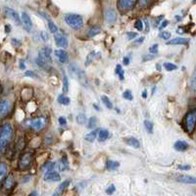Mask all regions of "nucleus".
<instances>
[{
	"mask_svg": "<svg viewBox=\"0 0 196 196\" xmlns=\"http://www.w3.org/2000/svg\"><path fill=\"white\" fill-rule=\"evenodd\" d=\"M11 43H12V45L15 48L20 47L22 45V41L20 39H18V38H12L11 39Z\"/></svg>",
	"mask_w": 196,
	"mask_h": 196,
	"instance_id": "37998d69",
	"label": "nucleus"
},
{
	"mask_svg": "<svg viewBox=\"0 0 196 196\" xmlns=\"http://www.w3.org/2000/svg\"><path fill=\"white\" fill-rule=\"evenodd\" d=\"M58 168H59V170L60 171H65V170H67L69 167H68V161H67V159H62L61 161H60L59 162V165H58Z\"/></svg>",
	"mask_w": 196,
	"mask_h": 196,
	"instance_id": "2f4dec72",
	"label": "nucleus"
},
{
	"mask_svg": "<svg viewBox=\"0 0 196 196\" xmlns=\"http://www.w3.org/2000/svg\"><path fill=\"white\" fill-rule=\"evenodd\" d=\"M70 183H71V180H70V179H66V180H64V182H62V183H60V185H59L58 188H57L58 193L61 194L63 191H65V190L68 188Z\"/></svg>",
	"mask_w": 196,
	"mask_h": 196,
	"instance_id": "a878e982",
	"label": "nucleus"
},
{
	"mask_svg": "<svg viewBox=\"0 0 196 196\" xmlns=\"http://www.w3.org/2000/svg\"><path fill=\"white\" fill-rule=\"evenodd\" d=\"M123 97L125 98V99H127V100H133V93H132V91H130V90H125V91L123 93Z\"/></svg>",
	"mask_w": 196,
	"mask_h": 196,
	"instance_id": "a19ab883",
	"label": "nucleus"
},
{
	"mask_svg": "<svg viewBox=\"0 0 196 196\" xmlns=\"http://www.w3.org/2000/svg\"><path fill=\"white\" fill-rule=\"evenodd\" d=\"M115 190H116V187H115V185H114V184H111V185H110V186L107 188L106 193H108V194H112V193H114V192H115Z\"/></svg>",
	"mask_w": 196,
	"mask_h": 196,
	"instance_id": "de8ad7c7",
	"label": "nucleus"
},
{
	"mask_svg": "<svg viewBox=\"0 0 196 196\" xmlns=\"http://www.w3.org/2000/svg\"><path fill=\"white\" fill-rule=\"evenodd\" d=\"M25 76H26V77H29V78H33V79L38 78V76L33 71H27L26 73H25Z\"/></svg>",
	"mask_w": 196,
	"mask_h": 196,
	"instance_id": "a18cd8bd",
	"label": "nucleus"
},
{
	"mask_svg": "<svg viewBox=\"0 0 196 196\" xmlns=\"http://www.w3.org/2000/svg\"><path fill=\"white\" fill-rule=\"evenodd\" d=\"M29 124H31V127L36 129L37 132H41V130L46 127L47 120L44 117H37L34 120L29 121Z\"/></svg>",
	"mask_w": 196,
	"mask_h": 196,
	"instance_id": "0eeeda50",
	"label": "nucleus"
},
{
	"mask_svg": "<svg viewBox=\"0 0 196 196\" xmlns=\"http://www.w3.org/2000/svg\"><path fill=\"white\" fill-rule=\"evenodd\" d=\"M68 90H69L68 78H67V76H64V79H63V91L66 93V92H68Z\"/></svg>",
	"mask_w": 196,
	"mask_h": 196,
	"instance_id": "ea45409f",
	"label": "nucleus"
},
{
	"mask_svg": "<svg viewBox=\"0 0 196 196\" xmlns=\"http://www.w3.org/2000/svg\"><path fill=\"white\" fill-rule=\"evenodd\" d=\"M22 22L24 25V28L27 32H31L33 29V22L31 20V17L29 16L27 12H22Z\"/></svg>",
	"mask_w": 196,
	"mask_h": 196,
	"instance_id": "9b49d317",
	"label": "nucleus"
},
{
	"mask_svg": "<svg viewBox=\"0 0 196 196\" xmlns=\"http://www.w3.org/2000/svg\"><path fill=\"white\" fill-rule=\"evenodd\" d=\"M58 102L61 103L62 105H65V106H68L70 102H71V100H70V98L68 96H65L64 94H61L58 97Z\"/></svg>",
	"mask_w": 196,
	"mask_h": 196,
	"instance_id": "c756f323",
	"label": "nucleus"
},
{
	"mask_svg": "<svg viewBox=\"0 0 196 196\" xmlns=\"http://www.w3.org/2000/svg\"><path fill=\"white\" fill-rule=\"evenodd\" d=\"M109 132L107 129H99V134H98V139H99V141L100 142H103L105 141V140H107L108 137H109Z\"/></svg>",
	"mask_w": 196,
	"mask_h": 196,
	"instance_id": "5701e85b",
	"label": "nucleus"
},
{
	"mask_svg": "<svg viewBox=\"0 0 196 196\" xmlns=\"http://www.w3.org/2000/svg\"><path fill=\"white\" fill-rule=\"evenodd\" d=\"M142 97H143V98H147V90H146V89L143 90V92H142Z\"/></svg>",
	"mask_w": 196,
	"mask_h": 196,
	"instance_id": "13d9d810",
	"label": "nucleus"
},
{
	"mask_svg": "<svg viewBox=\"0 0 196 196\" xmlns=\"http://www.w3.org/2000/svg\"><path fill=\"white\" fill-rule=\"evenodd\" d=\"M116 74L119 76V78H120V79L121 80H124V74H125V72H124V70H123V68H122V66H121V65H117L116 66Z\"/></svg>",
	"mask_w": 196,
	"mask_h": 196,
	"instance_id": "e433bc0d",
	"label": "nucleus"
},
{
	"mask_svg": "<svg viewBox=\"0 0 196 196\" xmlns=\"http://www.w3.org/2000/svg\"><path fill=\"white\" fill-rule=\"evenodd\" d=\"M104 17L106 19V21L108 23H115L117 21V13L113 8H108L105 10Z\"/></svg>",
	"mask_w": 196,
	"mask_h": 196,
	"instance_id": "f8f14e48",
	"label": "nucleus"
},
{
	"mask_svg": "<svg viewBox=\"0 0 196 196\" xmlns=\"http://www.w3.org/2000/svg\"><path fill=\"white\" fill-rule=\"evenodd\" d=\"M58 122L61 125H67V121H66V118H65V117H60L58 119Z\"/></svg>",
	"mask_w": 196,
	"mask_h": 196,
	"instance_id": "3c124183",
	"label": "nucleus"
},
{
	"mask_svg": "<svg viewBox=\"0 0 196 196\" xmlns=\"http://www.w3.org/2000/svg\"><path fill=\"white\" fill-rule=\"evenodd\" d=\"M134 28L139 32L143 31V23L140 21V20H137V21L134 23Z\"/></svg>",
	"mask_w": 196,
	"mask_h": 196,
	"instance_id": "79ce46f5",
	"label": "nucleus"
},
{
	"mask_svg": "<svg viewBox=\"0 0 196 196\" xmlns=\"http://www.w3.org/2000/svg\"><path fill=\"white\" fill-rule=\"evenodd\" d=\"M40 36H41V37H42L43 40H48V38H49L48 34L45 33V32H41V33H40Z\"/></svg>",
	"mask_w": 196,
	"mask_h": 196,
	"instance_id": "5fc2aeb1",
	"label": "nucleus"
},
{
	"mask_svg": "<svg viewBox=\"0 0 196 196\" xmlns=\"http://www.w3.org/2000/svg\"><path fill=\"white\" fill-rule=\"evenodd\" d=\"M155 89H156V86H153V88H152V94L154 93V91H155Z\"/></svg>",
	"mask_w": 196,
	"mask_h": 196,
	"instance_id": "0e129e2a",
	"label": "nucleus"
},
{
	"mask_svg": "<svg viewBox=\"0 0 196 196\" xmlns=\"http://www.w3.org/2000/svg\"><path fill=\"white\" fill-rule=\"evenodd\" d=\"M193 2H196V0H193Z\"/></svg>",
	"mask_w": 196,
	"mask_h": 196,
	"instance_id": "338daca9",
	"label": "nucleus"
},
{
	"mask_svg": "<svg viewBox=\"0 0 196 196\" xmlns=\"http://www.w3.org/2000/svg\"><path fill=\"white\" fill-rule=\"evenodd\" d=\"M31 195H37V192H36V191H33V193H31Z\"/></svg>",
	"mask_w": 196,
	"mask_h": 196,
	"instance_id": "69168bd1",
	"label": "nucleus"
},
{
	"mask_svg": "<svg viewBox=\"0 0 196 196\" xmlns=\"http://www.w3.org/2000/svg\"><path fill=\"white\" fill-rule=\"evenodd\" d=\"M160 37H162L165 40H169L171 38V33L164 31V32H162V33H160Z\"/></svg>",
	"mask_w": 196,
	"mask_h": 196,
	"instance_id": "c03bdc74",
	"label": "nucleus"
},
{
	"mask_svg": "<svg viewBox=\"0 0 196 196\" xmlns=\"http://www.w3.org/2000/svg\"><path fill=\"white\" fill-rule=\"evenodd\" d=\"M120 163L117 162V161H112V160H108L107 161V170L108 171H115L119 168Z\"/></svg>",
	"mask_w": 196,
	"mask_h": 196,
	"instance_id": "cd10ccee",
	"label": "nucleus"
},
{
	"mask_svg": "<svg viewBox=\"0 0 196 196\" xmlns=\"http://www.w3.org/2000/svg\"><path fill=\"white\" fill-rule=\"evenodd\" d=\"M189 147V145L187 142H185L184 140H178L177 142L175 143L174 145V148L177 150V151H185V150H187Z\"/></svg>",
	"mask_w": 196,
	"mask_h": 196,
	"instance_id": "a211bd4d",
	"label": "nucleus"
},
{
	"mask_svg": "<svg viewBox=\"0 0 196 196\" xmlns=\"http://www.w3.org/2000/svg\"><path fill=\"white\" fill-rule=\"evenodd\" d=\"M25 68H26V66H25L24 62L21 61V62H20V69H21V70H25Z\"/></svg>",
	"mask_w": 196,
	"mask_h": 196,
	"instance_id": "4d7b16f0",
	"label": "nucleus"
},
{
	"mask_svg": "<svg viewBox=\"0 0 196 196\" xmlns=\"http://www.w3.org/2000/svg\"><path fill=\"white\" fill-rule=\"evenodd\" d=\"M99 133V130L98 129H94L93 132H91L90 133H88V134H86L84 136V139L86 140V141H88V142H93L94 140H95V138H96V136H97V133Z\"/></svg>",
	"mask_w": 196,
	"mask_h": 196,
	"instance_id": "b1692460",
	"label": "nucleus"
},
{
	"mask_svg": "<svg viewBox=\"0 0 196 196\" xmlns=\"http://www.w3.org/2000/svg\"><path fill=\"white\" fill-rule=\"evenodd\" d=\"M169 25V21H167V20H164V21L161 23V26L159 27V29L160 31H162V29H164V28H166Z\"/></svg>",
	"mask_w": 196,
	"mask_h": 196,
	"instance_id": "603ef678",
	"label": "nucleus"
},
{
	"mask_svg": "<svg viewBox=\"0 0 196 196\" xmlns=\"http://www.w3.org/2000/svg\"><path fill=\"white\" fill-rule=\"evenodd\" d=\"M149 51L150 53H152V54H156L158 52V44H153L151 47L149 48Z\"/></svg>",
	"mask_w": 196,
	"mask_h": 196,
	"instance_id": "49530a36",
	"label": "nucleus"
},
{
	"mask_svg": "<svg viewBox=\"0 0 196 196\" xmlns=\"http://www.w3.org/2000/svg\"><path fill=\"white\" fill-rule=\"evenodd\" d=\"M33 163V154L32 152H25L20 157L19 169L21 171H27L32 168Z\"/></svg>",
	"mask_w": 196,
	"mask_h": 196,
	"instance_id": "423d86ee",
	"label": "nucleus"
},
{
	"mask_svg": "<svg viewBox=\"0 0 196 196\" xmlns=\"http://www.w3.org/2000/svg\"><path fill=\"white\" fill-rule=\"evenodd\" d=\"M144 127H145V129L147 130L148 133H153V124L150 122V121H148V120L144 121Z\"/></svg>",
	"mask_w": 196,
	"mask_h": 196,
	"instance_id": "473e14b6",
	"label": "nucleus"
},
{
	"mask_svg": "<svg viewBox=\"0 0 196 196\" xmlns=\"http://www.w3.org/2000/svg\"><path fill=\"white\" fill-rule=\"evenodd\" d=\"M52 50L49 47H43L39 50L38 56L36 59V63L37 66L44 70H50L52 64Z\"/></svg>",
	"mask_w": 196,
	"mask_h": 196,
	"instance_id": "f257e3e1",
	"label": "nucleus"
},
{
	"mask_svg": "<svg viewBox=\"0 0 196 196\" xmlns=\"http://www.w3.org/2000/svg\"><path fill=\"white\" fill-rule=\"evenodd\" d=\"M124 64L125 65V66H128V65L129 64V57H125L124 58Z\"/></svg>",
	"mask_w": 196,
	"mask_h": 196,
	"instance_id": "6e6d98bb",
	"label": "nucleus"
},
{
	"mask_svg": "<svg viewBox=\"0 0 196 196\" xmlns=\"http://www.w3.org/2000/svg\"><path fill=\"white\" fill-rule=\"evenodd\" d=\"M175 20H177V21H180L182 18H179V16H175Z\"/></svg>",
	"mask_w": 196,
	"mask_h": 196,
	"instance_id": "e2e57ef3",
	"label": "nucleus"
},
{
	"mask_svg": "<svg viewBox=\"0 0 196 196\" xmlns=\"http://www.w3.org/2000/svg\"><path fill=\"white\" fill-rule=\"evenodd\" d=\"M189 39L183 38V37H177L172 40H169L167 42L168 45H188Z\"/></svg>",
	"mask_w": 196,
	"mask_h": 196,
	"instance_id": "f3484780",
	"label": "nucleus"
},
{
	"mask_svg": "<svg viewBox=\"0 0 196 196\" xmlns=\"http://www.w3.org/2000/svg\"><path fill=\"white\" fill-rule=\"evenodd\" d=\"M178 168L179 170H183V171H188V170H190V168H191V167H190L189 165H179Z\"/></svg>",
	"mask_w": 196,
	"mask_h": 196,
	"instance_id": "8fccbe9b",
	"label": "nucleus"
},
{
	"mask_svg": "<svg viewBox=\"0 0 196 196\" xmlns=\"http://www.w3.org/2000/svg\"><path fill=\"white\" fill-rule=\"evenodd\" d=\"M86 122V117L84 114H79L77 116V123L79 125H84Z\"/></svg>",
	"mask_w": 196,
	"mask_h": 196,
	"instance_id": "4c0bfd02",
	"label": "nucleus"
},
{
	"mask_svg": "<svg viewBox=\"0 0 196 196\" xmlns=\"http://www.w3.org/2000/svg\"><path fill=\"white\" fill-rule=\"evenodd\" d=\"M48 28H49V31L51 32L53 34H55V33H58V28H57V26L54 24V22L51 21V20H50V21H48Z\"/></svg>",
	"mask_w": 196,
	"mask_h": 196,
	"instance_id": "72a5a7b5",
	"label": "nucleus"
},
{
	"mask_svg": "<svg viewBox=\"0 0 196 196\" xmlns=\"http://www.w3.org/2000/svg\"><path fill=\"white\" fill-rule=\"evenodd\" d=\"M196 125V109H192L185 115L184 127L188 133H192Z\"/></svg>",
	"mask_w": 196,
	"mask_h": 196,
	"instance_id": "39448f33",
	"label": "nucleus"
},
{
	"mask_svg": "<svg viewBox=\"0 0 196 196\" xmlns=\"http://www.w3.org/2000/svg\"><path fill=\"white\" fill-rule=\"evenodd\" d=\"M189 87H190V92H191V94L193 96H196V69L192 74L191 79H190Z\"/></svg>",
	"mask_w": 196,
	"mask_h": 196,
	"instance_id": "aec40b11",
	"label": "nucleus"
},
{
	"mask_svg": "<svg viewBox=\"0 0 196 196\" xmlns=\"http://www.w3.org/2000/svg\"><path fill=\"white\" fill-rule=\"evenodd\" d=\"M5 184V187L7 189H10L13 185H14V178H13V174H10L8 177L5 179V182L3 183ZM3 185V184H2Z\"/></svg>",
	"mask_w": 196,
	"mask_h": 196,
	"instance_id": "bb28decb",
	"label": "nucleus"
},
{
	"mask_svg": "<svg viewBox=\"0 0 196 196\" xmlns=\"http://www.w3.org/2000/svg\"><path fill=\"white\" fill-rule=\"evenodd\" d=\"M55 168V163L54 162H48L45 164L42 167V171H46V172H50V171H53Z\"/></svg>",
	"mask_w": 196,
	"mask_h": 196,
	"instance_id": "f704fd0d",
	"label": "nucleus"
},
{
	"mask_svg": "<svg viewBox=\"0 0 196 196\" xmlns=\"http://www.w3.org/2000/svg\"><path fill=\"white\" fill-rule=\"evenodd\" d=\"M145 25H146V31L149 32V24H148V21L147 20H145Z\"/></svg>",
	"mask_w": 196,
	"mask_h": 196,
	"instance_id": "680f3d73",
	"label": "nucleus"
},
{
	"mask_svg": "<svg viewBox=\"0 0 196 196\" xmlns=\"http://www.w3.org/2000/svg\"><path fill=\"white\" fill-rule=\"evenodd\" d=\"M10 103L7 100H2L1 103H0V116L3 119L4 117H6L8 113L10 112Z\"/></svg>",
	"mask_w": 196,
	"mask_h": 196,
	"instance_id": "2eb2a0df",
	"label": "nucleus"
},
{
	"mask_svg": "<svg viewBox=\"0 0 196 196\" xmlns=\"http://www.w3.org/2000/svg\"><path fill=\"white\" fill-rule=\"evenodd\" d=\"M5 31H6V33H10V31H11V29H10V26H8V25H6V26H5Z\"/></svg>",
	"mask_w": 196,
	"mask_h": 196,
	"instance_id": "bf43d9fd",
	"label": "nucleus"
},
{
	"mask_svg": "<svg viewBox=\"0 0 196 196\" xmlns=\"http://www.w3.org/2000/svg\"><path fill=\"white\" fill-rule=\"evenodd\" d=\"M144 37H140V38H138V39H136V40H135V41L133 42V44L134 45H139V44H141L143 41H144Z\"/></svg>",
	"mask_w": 196,
	"mask_h": 196,
	"instance_id": "864d4df0",
	"label": "nucleus"
},
{
	"mask_svg": "<svg viewBox=\"0 0 196 196\" xmlns=\"http://www.w3.org/2000/svg\"><path fill=\"white\" fill-rule=\"evenodd\" d=\"M29 179H31V178H29V177H27V178H25L23 180H22V183H28L29 182Z\"/></svg>",
	"mask_w": 196,
	"mask_h": 196,
	"instance_id": "052dcab7",
	"label": "nucleus"
},
{
	"mask_svg": "<svg viewBox=\"0 0 196 196\" xmlns=\"http://www.w3.org/2000/svg\"><path fill=\"white\" fill-rule=\"evenodd\" d=\"M164 68L167 70L168 72H172V71H175V70H177L178 67L175 66V64L173 63H169V62H166L164 63Z\"/></svg>",
	"mask_w": 196,
	"mask_h": 196,
	"instance_id": "c9c22d12",
	"label": "nucleus"
},
{
	"mask_svg": "<svg viewBox=\"0 0 196 196\" xmlns=\"http://www.w3.org/2000/svg\"><path fill=\"white\" fill-rule=\"evenodd\" d=\"M54 54H55V56L57 57V59L59 60V62L60 63H67L69 61V55L68 53L65 51V50L63 49H57V50H55L54 51Z\"/></svg>",
	"mask_w": 196,
	"mask_h": 196,
	"instance_id": "ddd939ff",
	"label": "nucleus"
},
{
	"mask_svg": "<svg viewBox=\"0 0 196 196\" xmlns=\"http://www.w3.org/2000/svg\"><path fill=\"white\" fill-rule=\"evenodd\" d=\"M96 125H97V119L95 118V117H91L89 119L88 121V124H87V128L88 129H93L96 127Z\"/></svg>",
	"mask_w": 196,
	"mask_h": 196,
	"instance_id": "58836bf2",
	"label": "nucleus"
},
{
	"mask_svg": "<svg viewBox=\"0 0 196 196\" xmlns=\"http://www.w3.org/2000/svg\"><path fill=\"white\" fill-rule=\"evenodd\" d=\"M177 180L179 183H189V184H196V177H192V175H179L177 178Z\"/></svg>",
	"mask_w": 196,
	"mask_h": 196,
	"instance_id": "dca6fc26",
	"label": "nucleus"
},
{
	"mask_svg": "<svg viewBox=\"0 0 196 196\" xmlns=\"http://www.w3.org/2000/svg\"><path fill=\"white\" fill-rule=\"evenodd\" d=\"M69 71H70V75H71L74 79L79 80V83L80 84H83V86H87L88 83H87L86 77H85V74L83 70L78 66V65H76L75 63L70 64Z\"/></svg>",
	"mask_w": 196,
	"mask_h": 196,
	"instance_id": "7ed1b4c3",
	"label": "nucleus"
},
{
	"mask_svg": "<svg viewBox=\"0 0 196 196\" xmlns=\"http://www.w3.org/2000/svg\"><path fill=\"white\" fill-rule=\"evenodd\" d=\"M101 100H102V102L103 104L106 106L108 109H113V104L111 102V100H110L107 96H105V95H102L101 96Z\"/></svg>",
	"mask_w": 196,
	"mask_h": 196,
	"instance_id": "7c9ffc66",
	"label": "nucleus"
},
{
	"mask_svg": "<svg viewBox=\"0 0 196 196\" xmlns=\"http://www.w3.org/2000/svg\"><path fill=\"white\" fill-rule=\"evenodd\" d=\"M135 1H136V0H118V3H117L118 9L121 12L128 11V10L132 9L134 6Z\"/></svg>",
	"mask_w": 196,
	"mask_h": 196,
	"instance_id": "6e6552de",
	"label": "nucleus"
},
{
	"mask_svg": "<svg viewBox=\"0 0 196 196\" xmlns=\"http://www.w3.org/2000/svg\"><path fill=\"white\" fill-rule=\"evenodd\" d=\"M100 54L99 52H90L88 55H87V57H86V60H85V66H89L90 64L93 63V61H95L96 59H99L100 57Z\"/></svg>",
	"mask_w": 196,
	"mask_h": 196,
	"instance_id": "6ab92c4d",
	"label": "nucleus"
},
{
	"mask_svg": "<svg viewBox=\"0 0 196 196\" xmlns=\"http://www.w3.org/2000/svg\"><path fill=\"white\" fill-rule=\"evenodd\" d=\"M5 14H6V16L11 19L13 22H15V24H17L18 26H20L21 25V19L19 16V14L15 11V10H13L12 8H9V7H6L5 8Z\"/></svg>",
	"mask_w": 196,
	"mask_h": 196,
	"instance_id": "9d476101",
	"label": "nucleus"
},
{
	"mask_svg": "<svg viewBox=\"0 0 196 196\" xmlns=\"http://www.w3.org/2000/svg\"><path fill=\"white\" fill-rule=\"evenodd\" d=\"M136 36H137V33H136L129 32V33H127V37H128V38H129V40H132V39H133L134 37H136Z\"/></svg>",
	"mask_w": 196,
	"mask_h": 196,
	"instance_id": "09e8293b",
	"label": "nucleus"
},
{
	"mask_svg": "<svg viewBox=\"0 0 196 196\" xmlns=\"http://www.w3.org/2000/svg\"><path fill=\"white\" fill-rule=\"evenodd\" d=\"M155 2V0H138V6L142 9L149 7Z\"/></svg>",
	"mask_w": 196,
	"mask_h": 196,
	"instance_id": "c85d7f7f",
	"label": "nucleus"
},
{
	"mask_svg": "<svg viewBox=\"0 0 196 196\" xmlns=\"http://www.w3.org/2000/svg\"><path fill=\"white\" fill-rule=\"evenodd\" d=\"M13 136V128L10 124H4L0 129V150L1 153L5 151L9 142L11 141Z\"/></svg>",
	"mask_w": 196,
	"mask_h": 196,
	"instance_id": "f03ea898",
	"label": "nucleus"
},
{
	"mask_svg": "<svg viewBox=\"0 0 196 196\" xmlns=\"http://www.w3.org/2000/svg\"><path fill=\"white\" fill-rule=\"evenodd\" d=\"M101 33V29H100L99 27H93V28H91L88 31V33H87V37H89V38H92V37H96V36H98V34Z\"/></svg>",
	"mask_w": 196,
	"mask_h": 196,
	"instance_id": "393cba45",
	"label": "nucleus"
},
{
	"mask_svg": "<svg viewBox=\"0 0 196 196\" xmlns=\"http://www.w3.org/2000/svg\"><path fill=\"white\" fill-rule=\"evenodd\" d=\"M124 140H125V143H127L128 145H129V146H132L133 148H138L139 147V141L135 137H133V136L125 137Z\"/></svg>",
	"mask_w": 196,
	"mask_h": 196,
	"instance_id": "412c9836",
	"label": "nucleus"
},
{
	"mask_svg": "<svg viewBox=\"0 0 196 196\" xmlns=\"http://www.w3.org/2000/svg\"><path fill=\"white\" fill-rule=\"evenodd\" d=\"M65 22L69 27L74 29H80L83 27V19L78 14H66L65 15Z\"/></svg>",
	"mask_w": 196,
	"mask_h": 196,
	"instance_id": "20e7f679",
	"label": "nucleus"
},
{
	"mask_svg": "<svg viewBox=\"0 0 196 196\" xmlns=\"http://www.w3.org/2000/svg\"><path fill=\"white\" fill-rule=\"evenodd\" d=\"M43 179L44 180H46V182H59V180L61 179V177H60V175L57 172L50 171V172H46Z\"/></svg>",
	"mask_w": 196,
	"mask_h": 196,
	"instance_id": "4468645a",
	"label": "nucleus"
},
{
	"mask_svg": "<svg viewBox=\"0 0 196 196\" xmlns=\"http://www.w3.org/2000/svg\"><path fill=\"white\" fill-rule=\"evenodd\" d=\"M7 175V165L4 162L0 164V180H1V185L4 183V178Z\"/></svg>",
	"mask_w": 196,
	"mask_h": 196,
	"instance_id": "4be33fe9",
	"label": "nucleus"
},
{
	"mask_svg": "<svg viewBox=\"0 0 196 196\" xmlns=\"http://www.w3.org/2000/svg\"><path fill=\"white\" fill-rule=\"evenodd\" d=\"M54 38H55V42H56V45L61 48H67L69 42H68V38L65 34L61 33H57L54 34Z\"/></svg>",
	"mask_w": 196,
	"mask_h": 196,
	"instance_id": "1a4fd4ad",
	"label": "nucleus"
}]
</instances>
